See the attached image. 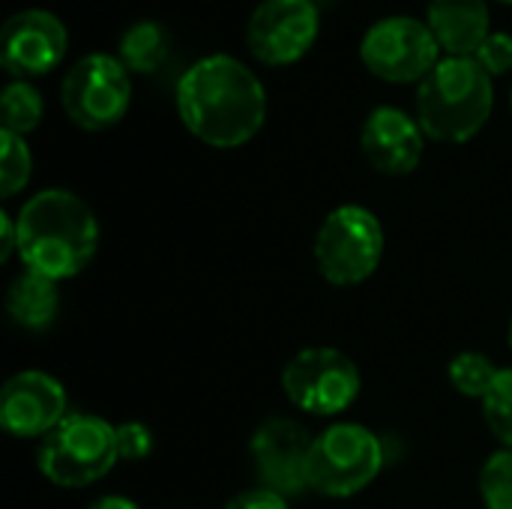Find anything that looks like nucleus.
<instances>
[{
  "mask_svg": "<svg viewBox=\"0 0 512 509\" xmlns=\"http://www.w3.org/2000/svg\"><path fill=\"white\" fill-rule=\"evenodd\" d=\"M168 51H171V36L165 24L153 18L132 21L117 39V57L135 75H153L156 69H162Z\"/></svg>",
  "mask_w": 512,
  "mask_h": 509,
  "instance_id": "f3484780",
  "label": "nucleus"
},
{
  "mask_svg": "<svg viewBox=\"0 0 512 509\" xmlns=\"http://www.w3.org/2000/svg\"><path fill=\"white\" fill-rule=\"evenodd\" d=\"M225 509H288V498L273 492V489H264V486H255V489H246L240 495H234Z\"/></svg>",
  "mask_w": 512,
  "mask_h": 509,
  "instance_id": "393cba45",
  "label": "nucleus"
},
{
  "mask_svg": "<svg viewBox=\"0 0 512 509\" xmlns=\"http://www.w3.org/2000/svg\"><path fill=\"white\" fill-rule=\"evenodd\" d=\"M120 462L117 426L93 414H69L39 441V474L57 489H87Z\"/></svg>",
  "mask_w": 512,
  "mask_h": 509,
  "instance_id": "20e7f679",
  "label": "nucleus"
},
{
  "mask_svg": "<svg viewBox=\"0 0 512 509\" xmlns=\"http://www.w3.org/2000/svg\"><path fill=\"white\" fill-rule=\"evenodd\" d=\"M501 3H510V6H512V0H501Z\"/></svg>",
  "mask_w": 512,
  "mask_h": 509,
  "instance_id": "c756f323",
  "label": "nucleus"
},
{
  "mask_svg": "<svg viewBox=\"0 0 512 509\" xmlns=\"http://www.w3.org/2000/svg\"><path fill=\"white\" fill-rule=\"evenodd\" d=\"M510 108H512V90H510Z\"/></svg>",
  "mask_w": 512,
  "mask_h": 509,
  "instance_id": "7c9ffc66",
  "label": "nucleus"
},
{
  "mask_svg": "<svg viewBox=\"0 0 512 509\" xmlns=\"http://www.w3.org/2000/svg\"><path fill=\"white\" fill-rule=\"evenodd\" d=\"M384 468L378 435L360 423H336L312 444L309 489L324 498H354L375 483Z\"/></svg>",
  "mask_w": 512,
  "mask_h": 509,
  "instance_id": "0eeeda50",
  "label": "nucleus"
},
{
  "mask_svg": "<svg viewBox=\"0 0 512 509\" xmlns=\"http://www.w3.org/2000/svg\"><path fill=\"white\" fill-rule=\"evenodd\" d=\"M495 108L492 75L474 57H444L417 87V120L426 138L465 144L489 123Z\"/></svg>",
  "mask_w": 512,
  "mask_h": 509,
  "instance_id": "7ed1b4c3",
  "label": "nucleus"
},
{
  "mask_svg": "<svg viewBox=\"0 0 512 509\" xmlns=\"http://www.w3.org/2000/svg\"><path fill=\"white\" fill-rule=\"evenodd\" d=\"M132 72L117 54L90 51L81 54L63 75L60 105L63 114L84 132H102L117 126L132 102Z\"/></svg>",
  "mask_w": 512,
  "mask_h": 509,
  "instance_id": "423d86ee",
  "label": "nucleus"
},
{
  "mask_svg": "<svg viewBox=\"0 0 512 509\" xmlns=\"http://www.w3.org/2000/svg\"><path fill=\"white\" fill-rule=\"evenodd\" d=\"M63 384L48 372H18L3 384L0 423L12 438H45L69 417Z\"/></svg>",
  "mask_w": 512,
  "mask_h": 509,
  "instance_id": "ddd939ff",
  "label": "nucleus"
},
{
  "mask_svg": "<svg viewBox=\"0 0 512 509\" xmlns=\"http://www.w3.org/2000/svg\"><path fill=\"white\" fill-rule=\"evenodd\" d=\"M318 3V9H330V6H336L339 0H315Z\"/></svg>",
  "mask_w": 512,
  "mask_h": 509,
  "instance_id": "cd10ccee",
  "label": "nucleus"
},
{
  "mask_svg": "<svg viewBox=\"0 0 512 509\" xmlns=\"http://www.w3.org/2000/svg\"><path fill=\"white\" fill-rule=\"evenodd\" d=\"M33 174V156L30 147L21 135L15 132H0V195L12 198L18 195Z\"/></svg>",
  "mask_w": 512,
  "mask_h": 509,
  "instance_id": "aec40b11",
  "label": "nucleus"
},
{
  "mask_svg": "<svg viewBox=\"0 0 512 509\" xmlns=\"http://www.w3.org/2000/svg\"><path fill=\"white\" fill-rule=\"evenodd\" d=\"M360 147L375 171L387 177H405L417 171L423 159L426 132L405 108L378 105L360 129Z\"/></svg>",
  "mask_w": 512,
  "mask_h": 509,
  "instance_id": "4468645a",
  "label": "nucleus"
},
{
  "mask_svg": "<svg viewBox=\"0 0 512 509\" xmlns=\"http://www.w3.org/2000/svg\"><path fill=\"white\" fill-rule=\"evenodd\" d=\"M315 438L288 417L264 420L249 444L255 477L264 489L285 498L303 495L309 489V459Z\"/></svg>",
  "mask_w": 512,
  "mask_h": 509,
  "instance_id": "9b49d317",
  "label": "nucleus"
},
{
  "mask_svg": "<svg viewBox=\"0 0 512 509\" xmlns=\"http://www.w3.org/2000/svg\"><path fill=\"white\" fill-rule=\"evenodd\" d=\"M441 45L426 21L411 15H387L360 39L363 66L390 84H420L435 66Z\"/></svg>",
  "mask_w": 512,
  "mask_h": 509,
  "instance_id": "1a4fd4ad",
  "label": "nucleus"
},
{
  "mask_svg": "<svg viewBox=\"0 0 512 509\" xmlns=\"http://www.w3.org/2000/svg\"><path fill=\"white\" fill-rule=\"evenodd\" d=\"M282 390L294 408L315 417H336L360 399L363 378L348 354L336 348H303L285 363Z\"/></svg>",
  "mask_w": 512,
  "mask_h": 509,
  "instance_id": "6e6552de",
  "label": "nucleus"
},
{
  "mask_svg": "<svg viewBox=\"0 0 512 509\" xmlns=\"http://www.w3.org/2000/svg\"><path fill=\"white\" fill-rule=\"evenodd\" d=\"M117 450L123 462H141L153 453V432L144 423L117 426Z\"/></svg>",
  "mask_w": 512,
  "mask_h": 509,
  "instance_id": "b1692460",
  "label": "nucleus"
},
{
  "mask_svg": "<svg viewBox=\"0 0 512 509\" xmlns=\"http://www.w3.org/2000/svg\"><path fill=\"white\" fill-rule=\"evenodd\" d=\"M174 102L186 132L219 150L249 144L267 120L261 78L225 51L195 60L180 75Z\"/></svg>",
  "mask_w": 512,
  "mask_h": 509,
  "instance_id": "f257e3e1",
  "label": "nucleus"
},
{
  "mask_svg": "<svg viewBox=\"0 0 512 509\" xmlns=\"http://www.w3.org/2000/svg\"><path fill=\"white\" fill-rule=\"evenodd\" d=\"M6 312L24 330H45L60 312V288L54 279L24 270L6 291Z\"/></svg>",
  "mask_w": 512,
  "mask_h": 509,
  "instance_id": "dca6fc26",
  "label": "nucleus"
},
{
  "mask_svg": "<svg viewBox=\"0 0 512 509\" xmlns=\"http://www.w3.org/2000/svg\"><path fill=\"white\" fill-rule=\"evenodd\" d=\"M87 509H141L132 498H120V495H105L99 501H93Z\"/></svg>",
  "mask_w": 512,
  "mask_h": 509,
  "instance_id": "bb28decb",
  "label": "nucleus"
},
{
  "mask_svg": "<svg viewBox=\"0 0 512 509\" xmlns=\"http://www.w3.org/2000/svg\"><path fill=\"white\" fill-rule=\"evenodd\" d=\"M498 372H501V369H498L486 354H480V351L456 354V357L450 360V369H447L450 384L456 387V393H462V396H468V399H483V396L489 393L492 381L498 378Z\"/></svg>",
  "mask_w": 512,
  "mask_h": 509,
  "instance_id": "6ab92c4d",
  "label": "nucleus"
},
{
  "mask_svg": "<svg viewBox=\"0 0 512 509\" xmlns=\"http://www.w3.org/2000/svg\"><path fill=\"white\" fill-rule=\"evenodd\" d=\"M483 405V420L489 432L512 450V369H501L498 378L492 381L489 393L480 399Z\"/></svg>",
  "mask_w": 512,
  "mask_h": 509,
  "instance_id": "412c9836",
  "label": "nucleus"
},
{
  "mask_svg": "<svg viewBox=\"0 0 512 509\" xmlns=\"http://www.w3.org/2000/svg\"><path fill=\"white\" fill-rule=\"evenodd\" d=\"M0 231H3V243H0V261H9L18 252V225L9 213H0Z\"/></svg>",
  "mask_w": 512,
  "mask_h": 509,
  "instance_id": "a878e982",
  "label": "nucleus"
},
{
  "mask_svg": "<svg viewBox=\"0 0 512 509\" xmlns=\"http://www.w3.org/2000/svg\"><path fill=\"white\" fill-rule=\"evenodd\" d=\"M42 93L30 84V81H9L3 87V99H0V114H3V129L15 132V135H27L42 123Z\"/></svg>",
  "mask_w": 512,
  "mask_h": 509,
  "instance_id": "a211bd4d",
  "label": "nucleus"
},
{
  "mask_svg": "<svg viewBox=\"0 0 512 509\" xmlns=\"http://www.w3.org/2000/svg\"><path fill=\"white\" fill-rule=\"evenodd\" d=\"M474 60L495 78V75H507L512 69V33L504 30H492L486 36V42L477 48Z\"/></svg>",
  "mask_w": 512,
  "mask_h": 509,
  "instance_id": "5701e85b",
  "label": "nucleus"
},
{
  "mask_svg": "<svg viewBox=\"0 0 512 509\" xmlns=\"http://www.w3.org/2000/svg\"><path fill=\"white\" fill-rule=\"evenodd\" d=\"M318 273L339 288L366 282L384 258V225L360 204L336 207L315 234Z\"/></svg>",
  "mask_w": 512,
  "mask_h": 509,
  "instance_id": "39448f33",
  "label": "nucleus"
},
{
  "mask_svg": "<svg viewBox=\"0 0 512 509\" xmlns=\"http://www.w3.org/2000/svg\"><path fill=\"white\" fill-rule=\"evenodd\" d=\"M480 495L486 509H512V450H498L480 471Z\"/></svg>",
  "mask_w": 512,
  "mask_h": 509,
  "instance_id": "4be33fe9",
  "label": "nucleus"
},
{
  "mask_svg": "<svg viewBox=\"0 0 512 509\" xmlns=\"http://www.w3.org/2000/svg\"><path fill=\"white\" fill-rule=\"evenodd\" d=\"M510 348H512V321H510Z\"/></svg>",
  "mask_w": 512,
  "mask_h": 509,
  "instance_id": "c85d7f7f",
  "label": "nucleus"
},
{
  "mask_svg": "<svg viewBox=\"0 0 512 509\" xmlns=\"http://www.w3.org/2000/svg\"><path fill=\"white\" fill-rule=\"evenodd\" d=\"M18 255L54 282L78 276L99 249V219L69 189H42L18 210Z\"/></svg>",
  "mask_w": 512,
  "mask_h": 509,
  "instance_id": "f03ea898",
  "label": "nucleus"
},
{
  "mask_svg": "<svg viewBox=\"0 0 512 509\" xmlns=\"http://www.w3.org/2000/svg\"><path fill=\"white\" fill-rule=\"evenodd\" d=\"M321 33L315 0H261L246 21V48L264 66L303 60Z\"/></svg>",
  "mask_w": 512,
  "mask_h": 509,
  "instance_id": "9d476101",
  "label": "nucleus"
},
{
  "mask_svg": "<svg viewBox=\"0 0 512 509\" xmlns=\"http://www.w3.org/2000/svg\"><path fill=\"white\" fill-rule=\"evenodd\" d=\"M426 24L450 57H474L492 33L486 0H429Z\"/></svg>",
  "mask_w": 512,
  "mask_h": 509,
  "instance_id": "2eb2a0df",
  "label": "nucleus"
},
{
  "mask_svg": "<svg viewBox=\"0 0 512 509\" xmlns=\"http://www.w3.org/2000/svg\"><path fill=\"white\" fill-rule=\"evenodd\" d=\"M69 48L66 24L48 9H21L3 21L0 63L15 81L51 72Z\"/></svg>",
  "mask_w": 512,
  "mask_h": 509,
  "instance_id": "f8f14e48",
  "label": "nucleus"
}]
</instances>
